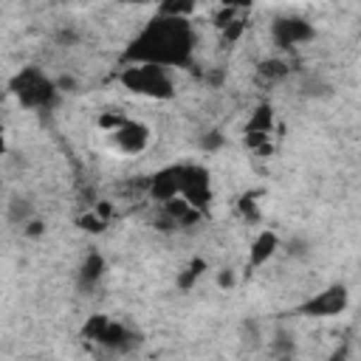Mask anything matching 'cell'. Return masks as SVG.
Masks as SVG:
<instances>
[{
  "instance_id": "obj_1",
  "label": "cell",
  "mask_w": 361,
  "mask_h": 361,
  "mask_svg": "<svg viewBox=\"0 0 361 361\" xmlns=\"http://www.w3.org/2000/svg\"><path fill=\"white\" fill-rule=\"evenodd\" d=\"M195 45V34L192 25L186 23V17H155L133 42V48L127 51V59L135 62H152V65H183L192 54Z\"/></svg>"
},
{
  "instance_id": "obj_2",
  "label": "cell",
  "mask_w": 361,
  "mask_h": 361,
  "mask_svg": "<svg viewBox=\"0 0 361 361\" xmlns=\"http://www.w3.org/2000/svg\"><path fill=\"white\" fill-rule=\"evenodd\" d=\"M121 85L133 93H141V96H155V99L172 96V79H169L166 68L152 65V62H135V65L124 68Z\"/></svg>"
},
{
  "instance_id": "obj_3",
  "label": "cell",
  "mask_w": 361,
  "mask_h": 361,
  "mask_svg": "<svg viewBox=\"0 0 361 361\" xmlns=\"http://www.w3.org/2000/svg\"><path fill=\"white\" fill-rule=\"evenodd\" d=\"M11 93L20 99L23 107L31 110H42L51 107L56 99V85L39 71V68H23L14 79H11Z\"/></svg>"
},
{
  "instance_id": "obj_4",
  "label": "cell",
  "mask_w": 361,
  "mask_h": 361,
  "mask_svg": "<svg viewBox=\"0 0 361 361\" xmlns=\"http://www.w3.org/2000/svg\"><path fill=\"white\" fill-rule=\"evenodd\" d=\"M85 336L113 353H130L138 344V336L133 330H127L121 322H110L107 316H90L85 324Z\"/></svg>"
},
{
  "instance_id": "obj_5",
  "label": "cell",
  "mask_w": 361,
  "mask_h": 361,
  "mask_svg": "<svg viewBox=\"0 0 361 361\" xmlns=\"http://www.w3.org/2000/svg\"><path fill=\"white\" fill-rule=\"evenodd\" d=\"M313 37H316L313 25L305 23L302 17H279L271 23V39L279 48H293V45H302Z\"/></svg>"
},
{
  "instance_id": "obj_6",
  "label": "cell",
  "mask_w": 361,
  "mask_h": 361,
  "mask_svg": "<svg viewBox=\"0 0 361 361\" xmlns=\"http://www.w3.org/2000/svg\"><path fill=\"white\" fill-rule=\"evenodd\" d=\"M347 307V288L344 285H333L322 293H316L310 302H305L299 310L305 316H338Z\"/></svg>"
},
{
  "instance_id": "obj_7",
  "label": "cell",
  "mask_w": 361,
  "mask_h": 361,
  "mask_svg": "<svg viewBox=\"0 0 361 361\" xmlns=\"http://www.w3.org/2000/svg\"><path fill=\"white\" fill-rule=\"evenodd\" d=\"M110 135H113V147H116L118 152H124V155L141 152V149L147 147V141H149V130H147L144 124H135V121L118 124Z\"/></svg>"
},
{
  "instance_id": "obj_8",
  "label": "cell",
  "mask_w": 361,
  "mask_h": 361,
  "mask_svg": "<svg viewBox=\"0 0 361 361\" xmlns=\"http://www.w3.org/2000/svg\"><path fill=\"white\" fill-rule=\"evenodd\" d=\"M180 183H183V166H169L149 180V195L158 200H169L180 195Z\"/></svg>"
},
{
  "instance_id": "obj_9",
  "label": "cell",
  "mask_w": 361,
  "mask_h": 361,
  "mask_svg": "<svg viewBox=\"0 0 361 361\" xmlns=\"http://www.w3.org/2000/svg\"><path fill=\"white\" fill-rule=\"evenodd\" d=\"M271 124H274V113L268 104L257 107V113L248 121V147H257L259 141H265L271 135Z\"/></svg>"
},
{
  "instance_id": "obj_10",
  "label": "cell",
  "mask_w": 361,
  "mask_h": 361,
  "mask_svg": "<svg viewBox=\"0 0 361 361\" xmlns=\"http://www.w3.org/2000/svg\"><path fill=\"white\" fill-rule=\"evenodd\" d=\"M276 245H279L276 234H274V231H262V234L254 240L251 251H248V262H251V268H257V265L268 262V259H271V254L276 251Z\"/></svg>"
},
{
  "instance_id": "obj_11",
  "label": "cell",
  "mask_w": 361,
  "mask_h": 361,
  "mask_svg": "<svg viewBox=\"0 0 361 361\" xmlns=\"http://www.w3.org/2000/svg\"><path fill=\"white\" fill-rule=\"evenodd\" d=\"M102 274H104V259H102V254H90V257L82 262V268H79V285H82V288H93V285L102 279Z\"/></svg>"
},
{
  "instance_id": "obj_12",
  "label": "cell",
  "mask_w": 361,
  "mask_h": 361,
  "mask_svg": "<svg viewBox=\"0 0 361 361\" xmlns=\"http://www.w3.org/2000/svg\"><path fill=\"white\" fill-rule=\"evenodd\" d=\"M285 76H288V65L279 62V59H268V62L259 65V79L262 82H279Z\"/></svg>"
},
{
  "instance_id": "obj_13",
  "label": "cell",
  "mask_w": 361,
  "mask_h": 361,
  "mask_svg": "<svg viewBox=\"0 0 361 361\" xmlns=\"http://www.w3.org/2000/svg\"><path fill=\"white\" fill-rule=\"evenodd\" d=\"M195 8V0H161V14L166 17H186Z\"/></svg>"
},
{
  "instance_id": "obj_14",
  "label": "cell",
  "mask_w": 361,
  "mask_h": 361,
  "mask_svg": "<svg viewBox=\"0 0 361 361\" xmlns=\"http://www.w3.org/2000/svg\"><path fill=\"white\" fill-rule=\"evenodd\" d=\"M28 217H31V203L25 197H14L8 203V220L11 223H25Z\"/></svg>"
},
{
  "instance_id": "obj_15",
  "label": "cell",
  "mask_w": 361,
  "mask_h": 361,
  "mask_svg": "<svg viewBox=\"0 0 361 361\" xmlns=\"http://www.w3.org/2000/svg\"><path fill=\"white\" fill-rule=\"evenodd\" d=\"M79 226L85 228V231H93V234H99V231H104V226H107V220L93 209L90 214H82L79 217Z\"/></svg>"
},
{
  "instance_id": "obj_16",
  "label": "cell",
  "mask_w": 361,
  "mask_h": 361,
  "mask_svg": "<svg viewBox=\"0 0 361 361\" xmlns=\"http://www.w3.org/2000/svg\"><path fill=\"white\" fill-rule=\"evenodd\" d=\"M203 271H206V262H203V259H195V262H192V265H189V268L180 274L178 285H180V288H192V285H195V279H197Z\"/></svg>"
},
{
  "instance_id": "obj_17",
  "label": "cell",
  "mask_w": 361,
  "mask_h": 361,
  "mask_svg": "<svg viewBox=\"0 0 361 361\" xmlns=\"http://www.w3.org/2000/svg\"><path fill=\"white\" fill-rule=\"evenodd\" d=\"M271 350H274V353H279V355H282V353H290V350H293V338H290V336H285V333H279V336L271 341Z\"/></svg>"
},
{
  "instance_id": "obj_18",
  "label": "cell",
  "mask_w": 361,
  "mask_h": 361,
  "mask_svg": "<svg viewBox=\"0 0 361 361\" xmlns=\"http://www.w3.org/2000/svg\"><path fill=\"white\" fill-rule=\"evenodd\" d=\"M240 212H243L248 220H257V217H259V212H257V203H254V195H245V197L240 200Z\"/></svg>"
},
{
  "instance_id": "obj_19",
  "label": "cell",
  "mask_w": 361,
  "mask_h": 361,
  "mask_svg": "<svg viewBox=\"0 0 361 361\" xmlns=\"http://www.w3.org/2000/svg\"><path fill=\"white\" fill-rule=\"evenodd\" d=\"M288 254L290 257H305L307 254V243L305 240H290L288 243Z\"/></svg>"
},
{
  "instance_id": "obj_20",
  "label": "cell",
  "mask_w": 361,
  "mask_h": 361,
  "mask_svg": "<svg viewBox=\"0 0 361 361\" xmlns=\"http://www.w3.org/2000/svg\"><path fill=\"white\" fill-rule=\"evenodd\" d=\"M220 144H223V135H220V133H206V135H203V147H206V149H217Z\"/></svg>"
},
{
  "instance_id": "obj_21",
  "label": "cell",
  "mask_w": 361,
  "mask_h": 361,
  "mask_svg": "<svg viewBox=\"0 0 361 361\" xmlns=\"http://www.w3.org/2000/svg\"><path fill=\"white\" fill-rule=\"evenodd\" d=\"M217 285H220V288H231V285H234V271H231V268H223V271L217 274Z\"/></svg>"
},
{
  "instance_id": "obj_22",
  "label": "cell",
  "mask_w": 361,
  "mask_h": 361,
  "mask_svg": "<svg viewBox=\"0 0 361 361\" xmlns=\"http://www.w3.org/2000/svg\"><path fill=\"white\" fill-rule=\"evenodd\" d=\"M25 234H28V237H39V234H42V223H39V220H28V223H25Z\"/></svg>"
},
{
  "instance_id": "obj_23",
  "label": "cell",
  "mask_w": 361,
  "mask_h": 361,
  "mask_svg": "<svg viewBox=\"0 0 361 361\" xmlns=\"http://www.w3.org/2000/svg\"><path fill=\"white\" fill-rule=\"evenodd\" d=\"M226 8H245V6H251V0H220Z\"/></svg>"
},
{
  "instance_id": "obj_24",
  "label": "cell",
  "mask_w": 361,
  "mask_h": 361,
  "mask_svg": "<svg viewBox=\"0 0 361 361\" xmlns=\"http://www.w3.org/2000/svg\"><path fill=\"white\" fill-rule=\"evenodd\" d=\"M6 152V133H3V127H0V155Z\"/></svg>"
},
{
  "instance_id": "obj_25",
  "label": "cell",
  "mask_w": 361,
  "mask_h": 361,
  "mask_svg": "<svg viewBox=\"0 0 361 361\" xmlns=\"http://www.w3.org/2000/svg\"><path fill=\"white\" fill-rule=\"evenodd\" d=\"M124 3H147V0H124Z\"/></svg>"
}]
</instances>
